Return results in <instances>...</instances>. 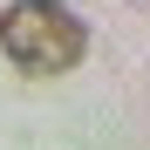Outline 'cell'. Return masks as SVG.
I'll use <instances>...</instances> for the list:
<instances>
[{
  "instance_id": "1",
  "label": "cell",
  "mask_w": 150,
  "mask_h": 150,
  "mask_svg": "<svg viewBox=\"0 0 150 150\" xmlns=\"http://www.w3.org/2000/svg\"><path fill=\"white\" fill-rule=\"evenodd\" d=\"M0 55L21 75L48 82V75H68L89 55V28L62 0H14V7H0Z\"/></svg>"
}]
</instances>
